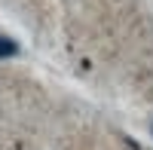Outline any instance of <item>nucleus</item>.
<instances>
[{
	"label": "nucleus",
	"instance_id": "f257e3e1",
	"mask_svg": "<svg viewBox=\"0 0 153 150\" xmlns=\"http://www.w3.org/2000/svg\"><path fill=\"white\" fill-rule=\"evenodd\" d=\"M19 52H22L19 40H12L9 34H3V31H0V61H6V58H16Z\"/></svg>",
	"mask_w": 153,
	"mask_h": 150
}]
</instances>
